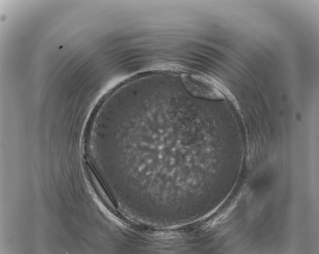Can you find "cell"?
Segmentation results:
<instances>
[{
    "instance_id": "cell-1",
    "label": "cell",
    "mask_w": 319,
    "mask_h": 254,
    "mask_svg": "<svg viewBox=\"0 0 319 254\" xmlns=\"http://www.w3.org/2000/svg\"><path fill=\"white\" fill-rule=\"evenodd\" d=\"M181 77L186 90L194 96L214 100L231 97L227 90L210 77L196 74H182Z\"/></svg>"
}]
</instances>
